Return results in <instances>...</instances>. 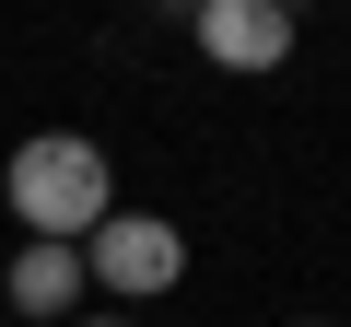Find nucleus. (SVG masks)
<instances>
[{
	"label": "nucleus",
	"mask_w": 351,
	"mask_h": 327,
	"mask_svg": "<svg viewBox=\"0 0 351 327\" xmlns=\"http://www.w3.org/2000/svg\"><path fill=\"white\" fill-rule=\"evenodd\" d=\"M0 199H12L24 246H82L117 211V176H106V152L82 129H36V140H12V164H0Z\"/></svg>",
	"instance_id": "1"
},
{
	"label": "nucleus",
	"mask_w": 351,
	"mask_h": 327,
	"mask_svg": "<svg viewBox=\"0 0 351 327\" xmlns=\"http://www.w3.org/2000/svg\"><path fill=\"white\" fill-rule=\"evenodd\" d=\"M82 280L117 292V304H152V292L188 280V234H176L164 211H106V222L82 234Z\"/></svg>",
	"instance_id": "2"
},
{
	"label": "nucleus",
	"mask_w": 351,
	"mask_h": 327,
	"mask_svg": "<svg viewBox=\"0 0 351 327\" xmlns=\"http://www.w3.org/2000/svg\"><path fill=\"white\" fill-rule=\"evenodd\" d=\"M188 36H199V59H223V70H281V59H293V12H281V0H199Z\"/></svg>",
	"instance_id": "3"
},
{
	"label": "nucleus",
	"mask_w": 351,
	"mask_h": 327,
	"mask_svg": "<svg viewBox=\"0 0 351 327\" xmlns=\"http://www.w3.org/2000/svg\"><path fill=\"white\" fill-rule=\"evenodd\" d=\"M0 292H12V315H36V327H71V304H82L94 280H82V246H24Z\"/></svg>",
	"instance_id": "4"
},
{
	"label": "nucleus",
	"mask_w": 351,
	"mask_h": 327,
	"mask_svg": "<svg viewBox=\"0 0 351 327\" xmlns=\"http://www.w3.org/2000/svg\"><path fill=\"white\" fill-rule=\"evenodd\" d=\"M71 327H141V315H71Z\"/></svg>",
	"instance_id": "5"
},
{
	"label": "nucleus",
	"mask_w": 351,
	"mask_h": 327,
	"mask_svg": "<svg viewBox=\"0 0 351 327\" xmlns=\"http://www.w3.org/2000/svg\"><path fill=\"white\" fill-rule=\"evenodd\" d=\"M293 327H328V315H293Z\"/></svg>",
	"instance_id": "6"
}]
</instances>
